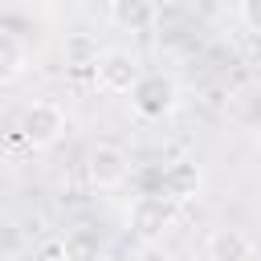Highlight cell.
I'll return each instance as SVG.
<instances>
[{
    "label": "cell",
    "instance_id": "8fae6325",
    "mask_svg": "<svg viewBox=\"0 0 261 261\" xmlns=\"http://www.w3.org/2000/svg\"><path fill=\"white\" fill-rule=\"evenodd\" d=\"M61 53H65V65H77V69H90V65L98 61V53H102V45H98V37H94V33H86V29H77V33H69V37H65V45H61Z\"/></svg>",
    "mask_w": 261,
    "mask_h": 261
},
{
    "label": "cell",
    "instance_id": "7a4b0ae2",
    "mask_svg": "<svg viewBox=\"0 0 261 261\" xmlns=\"http://www.w3.org/2000/svg\"><path fill=\"white\" fill-rule=\"evenodd\" d=\"M175 224V204L163 192H143L126 208V232L143 245H159Z\"/></svg>",
    "mask_w": 261,
    "mask_h": 261
},
{
    "label": "cell",
    "instance_id": "3957f363",
    "mask_svg": "<svg viewBox=\"0 0 261 261\" xmlns=\"http://www.w3.org/2000/svg\"><path fill=\"white\" fill-rule=\"evenodd\" d=\"M90 69H94L98 90L102 94H114V98H126L139 86V77H143V61L130 49H122V45H106Z\"/></svg>",
    "mask_w": 261,
    "mask_h": 261
},
{
    "label": "cell",
    "instance_id": "5b68a950",
    "mask_svg": "<svg viewBox=\"0 0 261 261\" xmlns=\"http://www.w3.org/2000/svg\"><path fill=\"white\" fill-rule=\"evenodd\" d=\"M86 184L94 192H118L130 179V155L118 143H94L86 151Z\"/></svg>",
    "mask_w": 261,
    "mask_h": 261
},
{
    "label": "cell",
    "instance_id": "4fadbf2b",
    "mask_svg": "<svg viewBox=\"0 0 261 261\" xmlns=\"http://www.w3.org/2000/svg\"><path fill=\"white\" fill-rule=\"evenodd\" d=\"M245 20L253 29H261V0H245Z\"/></svg>",
    "mask_w": 261,
    "mask_h": 261
},
{
    "label": "cell",
    "instance_id": "8992f818",
    "mask_svg": "<svg viewBox=\"0 0 261 261\" xmlns=\"http://www.w3.org/2000/svg\"><path fill=\"white\" fill-rule=\"evenodd\" d=\"M204 257H208V261H261V249H257V241H253L245 228L216 224V228L204 237Z\"/></svg>",
    "mask_w": 261,
    "mask_h": 261
},
{
    "label": "cell",
    "instance_id": "52a82bcc",
    "mask_svg": "<svg viewBox=\"0 0 261 261\" xmlns=\"http://www.w3.org/2000/svg\"><path fill=\"white\" fill-rule=\"evenodd\" d=\"M159 192L171 200V204H188L204 192V167L196 159H175L159 171Z\"/></svg>",
    "mask_w": 261,
    "mask_h": 261
},
{
    "label": "cell",
    "instance_id": "6da1fadb",
    "mask_svg": "<svg viewBox=\"0 0 261 261\" xmlns=\"http://www.w3.org/2000/svg\"><path fill=\"white\" fill-rule=\"evenodd\" d=\"M65 130H69V114L57 98H37L16 118V135L29 151H53L65 139Z\"/></svg>",
    "mask_w": 261,
    "mask_h": 261
},
{
    "label": "cell",
    "instance_id": "277c9868",
    "mask_svg": "<svg viewBox=\"0 0 261 261\" xmlns=\"http://www.w3.org/2000/svg\"><path fill=\"white\" fill-rule=\"evenodd\" d=\"M126 98H130V110H135L139 118H167V114L179 106V86H175V77L163 73V69H143L139 86H135Z\"/></svg>",
    "mask_w": 261,
    "mask_h": 261
},
{
    "label": "cell",
    "instance_id": "30bf717a",
    "mask_svg": "<svg viewBox=\"0 0 261 261\" xmlns=\"http://www.w3.org/2000/svg\"><path fill=\"white\" fill-rule=\"evenodd\" d=\"M102 257H106V245H102V237L90 224L65 228V237H61V261H102Z\"/></svg>",
    "mask_w": 261,
    "mask_h": 261
},
{
    "label": "cell",
    "instance_id": "ba28073f",
    "mask_svg": "<svg viewBox=\"0 0 261 261\" xmlns=\"http://www.w3.org/2000/svg\"><path fill=\"white\" fill-rule=\"evenodd\" d=\"M106 16L122 33H151L159 20V4L155 0H110Z\"/></svg>",
    "mask_w": 261,
    "mask_h": 261
},
{
    "label": "cell",
    "instance_id": "9c48e42d",
    "mask_svg": "<svg viewBox=\"0 0 261 261\" xmlns=\"http://www.w3.org/2000/svg\"><path fill=\"white\" fill-rule=\"evenodd\" d=\"M29 69V45L20 33H12L8 24H0V90L16 86Z\"/></svg>",
    "mask_w": 261,
    "mask_h": 261
},
{
    "label": "cell",
    "instance_id": "7c38bea8",
    "mask_svg": "<svg viewBox=\"0 0 261 261\" xmlns=\"http://www.w3.org/2000/svg\"><path fill=\"white\" fill-rule=\"evenodd\" d=\"M24 249H29V237H24V228L16 224V220H0V257H24Z\"/></svg>",
    "mask_w": 261,
    "mask_h": 261
}]
</instances>
